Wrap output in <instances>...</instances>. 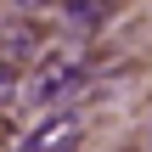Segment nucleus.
<instances>
[{
    "label": "nucleus",
    "mask_w": 152,
    "mask_h": 152,
    "mask_svg": "<svg viewBox=\"0 0 152 152\" xmlns=\"http://www.w3.org/2000/svg\"><path fill=\"white\" fill-rule=\"evenodd\" d=\"M85 79H90L85 51H73V45L45 51V56H39V68H34V79H28V90H23V102H28V107H45V113H56V107L85 85Z\"/></svg>",
    "instance_id": "f257e3e1"
},
{
    "label": "nucleus",
    "mask_w": 152,
    "mask_h": 152,
    "mask_svg": "<svg viewBox=\"0 0 152 152\" xmlns=\"http://www.w3.org/2000/svg\"><path fill=\"white\" fill-rule=\"evenodd\" d=\"M79 147H85V113H73V107L45 113V118L17 141V152H79Z\"/></svg>",
    "instance_id": "f03ea898"
},
{
    "label": "nucleus",
    "mask_w": 152,
    "mask_h": 152,
    "mask_svg": "<svg viewBox=\"0 0 152 152\" xmlns=\"http://www.w3.org/2000/svg\"><path fill=\"white\" fill-rule=\"evenodd\" d=\"M102 17H107V0H73V6H68V28H73V34H90Z\"/></svg>",
    "instance_id": "7ed1b4c3"
},
{
    "label": "nucleus",
    "mask_w": 152,
    "mask_h": 152,
    "mask_svg": "<svg viewBox=\"0 0 152 152\" xmlns=\"http://www.w3.org/2000/svg\"><path fill=\"white\" fill-rule=\"evenodd\" d=\"M0 39H6V62H11V56H28V51H34V23H6Z\"/></svg>",
    "instance_id": "20e7f679"
},
{
    "label": "nucleus",
    "mask_w": 152,
    "mask_h": 152,
    "mask_svg": "<svg viewBox=\"0 0 152 152\" xmlns=\"http://www.w3.org/2000/svg\"><path fill=\"white\" fill-rule=\"evenodd\" d=\"M11 85H17V68H11V62H6V56H0V102H6V96H11Z\"/></svg>",
    "instance_id": "39448f33"
},
{
    "label": "nucleus",
    "mask_w": 152,
    "mask_h": 152,
    "mask_svg": "<svg viewBox=\"0 0 152 152\" xmlns=\"http://www.w3.org/2000/svg\"><path fill=\"white\" fill-rule=\"evenodd\" d=\"M39 6H56V0H23V11H39Z\"/></svg>",
    "instance_id": "423d86ee"
}]
</instances>
